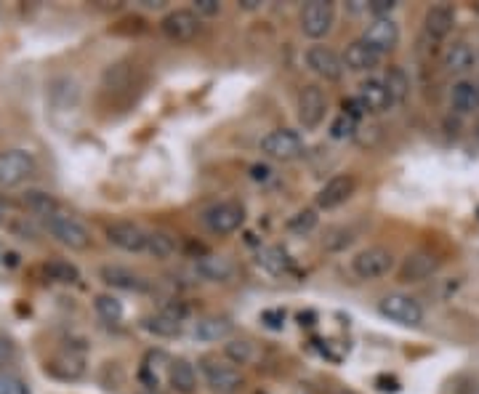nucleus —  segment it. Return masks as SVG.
<instances>
[{
  "mask_svg": "<svg viewBox=\"0 0 479 394\" xmlns=\"http://www.w3.org/2000/svg\"><path fill=\"white\" fill-rule=\"evenodd\" d=\"M43 224H46V229L51 232L54 240H59L62 245H67L73 251H86L91 245V229L81 219H75L70 213L59 211V213L43 219Z\"/></svg>",
  "mask_w": 479,
  "mask_h": 394,
  "instance_id": "obj_1",
  "label": "nucleus"
},
{
  "mask_svg": "<svg viewBox=\"0 0 479 394\" xmlns=\"http://www.w3.org/2000/svg\"><path fill=\"white\" fill-rule=\"evenodd\" d=\"M378 312L397 325L415 328L423 322V306L407 293H389L378 301Z\"/></svg>",
  "mask_w": 479,
  "mask_h": 394,
  "instance_id": "obj_2",
  "label": "nucleus"
},
{
  "mask_svg": "<svg viewBox=\"0 0 479 394\" xmlns=\"http://www.w3.org/2000/svg\"><path fill=\"white\" fill-rule=\"evenodd\" d=\"M35 158L27 150L0 152V187H19L35 174Z\"/></svg>",
  "mask_w": 479,
  "mask_h": 394,
  "instance_id": "obj_3",
  "label": "nucleus"
},
{
  "mask_svg": "<svg viewBox=\"0 0 479 394\" xmlns=\"http://www.w3.org/2000/svg\"><path fill=\"white\" fill-rule=\"evenodd\" d=\"M336 25V9L328 0H312L301 12V33L312 41H322L330 35Z\"/></svg>",
  "mask_w": 479,
  "mask_h": 394,
  "instance_id": "obj_4",
  "label": "nucleus"
},
{
  "mask_svg": "<svg viewBox=\"0 0 479 394\" xmlns=\"http://www.w3.org/2000/svg\"><path fill=\"white\" fill-rule=\"evenodd\" d=\"M391 269H394V256H391V251H386L381 245L365 248L352 259V272L359 280H378V277H386Z\"/></svg>",
  "mask_w": 479,
  "mask_h": 394,
  "instance_id": "obj_5",
  "label": "nucleus"
},
{
  "mask_svg": "<svg viewBox=\"0 0 479 394\" xmlns=\"http://www.w3.org/2000/svg\"><path fill=\"white\" fill-rule=\"evenodd\" d=\"M203 375L208 381V386L216 394H235L243 386V375L240 370L229 362V359H219V357H205L203 359Z\"/></svg>",
  "mask_w": 479,
  "mask_h": 394,
  "instance_id": "obj_6",
  "label": "nucleus"
},
{
  "mask_svg": "<svg viewBox=\"0 0 479 394\" xmlns=\"http://www.w3.org/2000/svg\"><path fill=\"white\" fill-rule=\"evenodd\" d=\"M243 221H245V211L240 203H232V200L216 203L203 213V224L213 235H232L243 227Z\"/></svg>",
  "mask_w": 479,
  "mask_h": 394,
  "instance_id": "obj_7",
  "label": "nucleus"
},
{
  "mask_svg": "<svg viewBox=\"0 0 479 394\" xmlns=\"http://www.w3.org/2000/svg\"><path fill=\"white\" fill-rule=\"evenodd\" d=\"M261 152L267 158H272V160L288 163V160H296V158L304 155V139L296 131H288V128L272 131V134H267L261 139Z\"/></svg>",
  "mask_w": 479,
  "mask_h": 394,
  "instance_id": "obj_8",
  "label": "nucleus"
},
{
  "mask_svg": "<svg viewBox=\"0 0 479 394\" xmlns=\"http://www.w3.org/2000/svg\"><path fill=\"white\" fill-rule=\"evenodd\" d=\"M160 30L168 41L174 43H189L197 33H200V17L189 9H176L168 12L160 19Z\"/></svg>",
  "mask_w": 479,
  "mask_h": 394,
  "instance_id": "obj_9",
  "label": "nucleus"
},
{
  "mask_svg": "<svg viewBox=\"0 0 479 394\" xmlns=\"http://www.w3.org/2000/svg\"><path fill=\"white\" fill-rule=\"evenodd\" d=\"M304 62H306V67L317 75V78H322V81H341V75H344V59L333 51V49H328V46H312V49H306V54H304Z\"/></svg>",
  "mask_w": 479,
  "mask_h": 394,
  "instance_id": "obj_10",
  "label": "nucleus"
},
{
  "mask_svg": "<svg viewBox=\"0 0 479 394\" xmlns=\"http://www.w3.org/2000/svg\"><path fill=\"white\" fill-rule=\"evenodd\" d=\"M107 240L126 251V253H144L147 251V229L134 221H115L107 227Z\"/></svg>",
  "mask_w": 479,
  "mask_h": 394,
  "instance_id": "obj_11",
  "label": "nucleus"
},
{
  "mask_svg": "<svg viewBox=\"0 0 479 394\" xmlns=\"http://www.w3.org/2000/svg\"><path fill=\"white\" fill-rule=\"evenodd\" d=\"M357 189V179L352 174H338L333 179L325 182V187L317 192V208L322 211H333L338 205H344Z\"/></svg>",
  "mask_w": 479,
  "mask_h": 394,
  "instance_id": "obj_12",
  "label": "nucleus"
},
{
  "mask_svg": "<svg viewBox=\"0 0 479 394\" xmlns=\"http://www.w3.org/2000/svg\"><path fill=\"white\" fill-rule=\"evenodd\" d=\"M362 41H365L370 49H375L378 54L386 57V54L394 51L397 43H399V27H397V22H394L391 17L373 19V22L367 25V30H365Z\"/></svg>",
  "mask_w": 479,
  "mask_h": 394,
  "instance_id": "obj_13",
  "label": "nucleus"
},
{
  "mask_svg": "<svg viewBox=\"0 0 479 394\" xmlns=\"http://www.w3.org/2000/svg\"><path fill=\"white\" fill-rule=\"evenodd\" d=\"M357 102H359V107L365 110V115H367V112H370V115H381V112H386V110L394 107V102H391V97H389V89H386V83H383L381 78H367V81H362L359 89H357Z\"/></svg>",
  "mask_w": 479,
  "mask_h": 394,
  "instance_id": "obj_14",
  "label": "nucleus"
},
{
  "mask_svg": "<svg viewBox=\"0 0 479 394\" xmlns=\"http://www.w3.org/2000/svg\"><path fill=\"white\" fill-rule=\"evenodd\" d=\"M325 94L322 89L317 86H306L301 94H298V123L306 128V131H314L322 120H325Z\"/></svg>",
  "mask_w": 479,
  "mask_h": 394,
  "instance_id": "obj_15",
  "label": "nucleus"
},
{
  "mask_svg": "<svg viewBox=\"0 0 479 394\" xmlns=\"http://www.w3.org/2000/svg\"><path fill=\"white\" fill-rule=\"evenodd\" d=\"M341 59H344V67L352 70V73H373V70L381 65L383 54H378L375 49H370L365 41H354Z\"/></svg>",
  "mask_w": 479,
  "mask_h": 394,
  "instance_id": "obj_16",
  "label": "nucleus"
},
{
  "mask_svg": "<svg viewBox=\"0 0 479 394\" xmlns=\"http://www.w3.org/2000/svg\"><path fill=\"white\" fill-rule=\"evenodd\" d=\"M455 27V12L450 6H431L423 17V33L429 41H444Z\"/></svg>",
  "mask_w": 479,
  "mask_h": 394,
  "instance_id": "obj_17",
  "label": "nucleus"
},
{
  "mask_svg": "<svg viewBox=\"0 0 479 394\" xmlns=\"http://www.w3.org/2000/svg\"><path fill=\"white\" fill-rule=\"evenodd\" d=\"M99 274L110 288H118V290H147V285H150L139 272H134L128 267H118V264L102 267Z\"/></svg>",
  "mask_w": 479,
  "mask_h": 394,
  "instance_id": "obj_18",
  "label": "nucleus"
},
{
  "mask_svg": "<svg viewBox=\"0 0 479 394\" xmlns=\"http://www.w3.org/2000/svg\"><path fill=\"white\" fill-rule=\"evenodd\" d=\"M479 107V86L474 81H455L450 89V110L458 115H471Z\"/></svg>",
  "mask_w": 479,
  "mask_h": 394,
  "instance_id": "obj_19",
  "label": "nucleus"
},
{
  "mask_svg": "<svg viewBox=\"0 0 479 394\" xmlns=\"http://www.w3.org/2000/svg\"><path fill=\"white\" fill-rule=\"evenodd\" d=\"M474 62H476V54H474V49H471L466 41L450 43V46L444 49V57H442L444 70L452 73V75H466V73L474 67Z\"/></svg>",
  "mask_w": 479,
  "mask_h": 394,
  "instance_id": "obj_20",
  "label": "nucleus"
},
{
  "mask_svg": "<svg viewBox=\"0 0 479 394\" xmlns=\"http://www.w3.org/2000/svg\"><path fill=\"white\" fill-rule=\"evenodd\" d=\"M195 272L211 282H227L235 277V264L227 256H203L195 261Z\"/></svg>",
  "mask_w": 479,
  "mask_h": 394,
  "instance_id": "obj_21",
  "label": "nucleus"
},
{
  "mask_svg": "<svg viewBox=\"0 0 479 394\" xmlns=\"http://www.w3.org/2000/svg\"><path fill=\"white\" fill-rule=\"evenodd\" d=\"M437 267H439L437 256H431V253H413V256L405 259V264L399 269V277L405 282H421V280L431 277L437 272Z\"/></svg>",
  "mask_w": 479,
  "mask_h": 394,
  "instance_id": "obj_22",
  "label": "nucleus"
},
{
  "mask_svg": "<svg viewBox=\"0 0 479 394\" xmlns=\"http://www.w3.org/2000/svg\"><path fill=\"white\" fill-rule=\"evenodd\" d=\"M192 336L197 341H224L232 336V322L227 317H219V314H211V317H203L195 322L192 328Z\"/></svg>",
  "mask_w": 479,
  "mask_h": 394,
  "instance_id": "obj_23",
  "label": "nucleus"
},
{
  "mask_svg": "<svg viewBox=\"0 0 479 394\" xmlns=\"http://www.w3.org/2000/svg\"><path fill=\"white\" fill-rule=\"evenodd\" d=\"M168 381L179 394H192L197 389V373H195L192 362H187L182 357L168 362Z\"/></svg>",
  "mask_w": 479,
  "mask_h": 394,
  "instance_id": "obj_24",
  "label": "nucleus"
},
{
  "mask_svg": "<svg viewBox=\"0 0 479 394\" xmlns=\"http://www.w3.org/2000/svg\"><path fill=\"white\" fill-rule=\"evenodd\" d=\"M144 330L160 338H174L182 333V317L171 314L168 309H160L150 317H144Z\"/></svg>",
  "mask_w": 479,
  "mask_h": 394,
  "instance_id": "obj_25",
  "label": "nucleus"
},
{
  "mask_svg": "<svg viewBox=\"0 0 479 394\" xmlns=\"http://www.w3.org/2000/svg\"><path fill=\"white\" fill-rule=\"evenodd\" d=\"M256 261H259V267H261L264 272H269V274H285V272H290V267H293L290 256H288L280 245H267V248H261Z\"/></svg>",
  "mask_w": 479,
  "mask_h": 394,
  "instance_id": "obj_26",
  "label": "nucleus"
},
{
  "mask_svg": "<svg viewBox=\"0 0 479 394\" xmlns=\"http://www.w3.org/2000/svg\"><path fill=\"white\" fill-rule=\"evenodd\" d=\"M22 200H25L27 211H30V213H35V216H41V219H49V216L59 213V203H57L49 192L33 189V192H27Z\"/></svg>",
  "mask_w": 479,
  "mask_h": 394,
  "instance_id": "obj_27",
  "label": "nucleus"
},
{
  "mask_svg": "<svg viewBox=\"0 0 479 394\" xmlns=\"http://www.w3.org/2000/svg\"><path fill=\"white\" fill-rule=\"evenodd\" d=\"M383 83H386V89H389V97H391V102H394V104H402V102L410 97V78L405 75V70H399V67H391V70L386 73Z\"/></svg>",
  "mask_w": 479,
  "mask_h": 394,
  "instance_id": "obj_28",
  "label": "nucleus"
},
{
  "mask_svg": "<svg viewBox=\"0 0 479 394\" xmlns=\"http://www.w3.org/2000/svg\"><path fill=\"white\" fill-rule=\"evenodd\" d=\"M46 274H49L54 282H62V285H73V282H78V280H81L78 267H75V264H70V261H65V259H54V261H49V264H46Z\"/></svg>",
  "mask_w": 479,
  "mask_h": 394,
  "instance_id": "obj_29",
  "label": "nucleus"
},
{
  "mask_svg": "<svg viewBox=\"0 0 479 394\" xmlns=\"http://www.w3.org/2000/svg\"><path fill=\"white\" fill-rule=\"evenodd\" d=\"M224 354H227V359H229L232 365H248V362L256 357V349H253V344L245 341V338H229V341L224 344Z\"/></svg>",
  "mask_w": 479,
  "mask_h": 394,
  "instance_id": "obj_30",
  "label": "nucleus"
},
{
  "mask_svg": "<svg viewBox=\"0 0 479 394\" xmlns=\"http://www.w3.org/2000/svg\"><path fill=\"white\" fill-rule=\"evenodd\" d=\"M176 251V243L163 235V232H147V253H152L155 259H168L174 256Z\"/></svg>",
  "mask_w": 479,
  "mask_h": 394,
  "instance_id": "obj_31",
  "label": "nucleus"
},
{
  "mask_svg": "<svg viewBox=\"0 0 479 394\" xmlns=\"http://www.w3.org/2000/svg\"><path fill=\"white\" fill-rule=\"evenodd\" d=\"M97 312H99V317L107 320V322H120V320H123V304H120L112 293L97 296Z\"/></svg>",
  "mask_w": 479,
  "mask_h": 394,
  "instance_id": "obj_32",
  "label": "nucleus"
},
{
  "mask_svg": "<svg viewBox=\"0 0 479 394\" xmlns=\"http://www.w3.org/2000/svg\"><path fill=\"white\" fill-rule=\"evenodd\" d=\"M0 394H33L27 381L19 378L17 373L9 370H0Z\"/></svg>",
  "mask_w": 479,
  "mask_h": 394,
  "instance_id": "obj_33",
  "label": "nucleus"
},
{
  "mask_svg": "<svg viewBox=\"0 0 479 394\" xmlns=\"http://www.w3.org/2000/svg\"><path fill=\"white\" fill-rule=\"evenodd\" d=\"M314 227H317V213H314L312 208L298 211V213H296V216H290V221H288V229H290V232H296V235L312 232Z\"/></svg>",
  "mask_w": 479,
  "mask_h": 394,
  "instance_id": "obj_34",
  "label": "nucleus"
},
{
  "mask_svg": "<svg viewBox=\"0 0 479 394\" xmlns=\"http://www.w3.org/2000/svg\"><path fill=\"white\" fill-rule=\"evenodd\" d=\"M354 131H357V120H354L352 115H346V112H341V115L333 120V126H330V136H333V139H352Z\"/></svg>",
  "mask_w": 479,
  "mask_h": 394,
  "instance_id": "obj_35",
  "label": "nucleus"
},
{
  "mask_svg": "<svg viewBox=\"0 0 479 394\" xmlns=\"http://www.w3.org/2000/svg\"><path fill=\"white\" fill-rule=\"evenodd\" d=\"M14 359H17V344L9 336L0 333V370H4L6 365H12Z\"/></svg>",
  "mask_w": 479,
  "mask_h": 394,
  "instance_id": "obj_36",
  "label": "nucleus"
},
{
  "mask_svg": "<svg viewBox=\"0 0 479 394\" xmlns=\"http://www.w3.org/2000/svg\"><path fill=\"white\" fill-rule=\"evenodd\" d=\"M195 14L197 17H216V14H221V4L219 0H195Z\"/></svg>",
  "mask_w": 479,
  "mask_h": 394,
  "instance_id": "obj_37",
  "label": "nucleus"
},
{
  "mask_svg": "<svg viewBox=\"0 0 479 394\" xmlns=\"http://www.w3.org/2000/svg\"><path fill=\"white\" fill-rule=\"evenodd\" d=\"M367 12L375 19H381V17H389L394 12V4H391V0H373V4H367Z\"/></svg>",
  "mask_w": 479,
  "mask_h": 394,
  "instance_id": "obj_38",
  "label": "nucleus"
},
{
  "mask_svg": "<svg viewBox=\"0 0 479 394\" xmlns=\"http://www.w3.org/2000/svg\"><path fill=\"white\" fill-rule=\"evenodd\" d=\"M264 320L269 328H282L285 325V312H264Z\"/></svg>",
  "mask_w": 479,
  "mask_h": 394,
  "instance_id": "obj_39",
  "label": "nucleus"
},
{
  "mask_svg": "<svg viewBox=\"0 0 479 394\" xmlns=\"http://www.w3.org/2000/svg\"><path fill=\"white\" fill-rule=\"evenodd\" d=\"M476 136H479V126H476Z\"/></svg>",
  "mask_w": 479,
  "mask_h": 394,
  "instance_id": "obj_40",
  "label": "nucleus"
}]
</instances>
